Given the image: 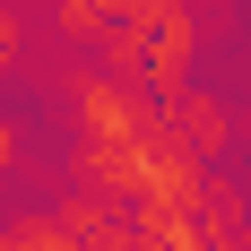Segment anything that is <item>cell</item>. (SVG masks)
Listing matches in <instances>:
<instances>
[{
  "label": "cell",
  "mask_w": 251,
  "mask_h": 251,
  "mask_svg": "<svg viewBox=\"0 0 251 251\" xmlns=\"http://www.w3.org/2000/svg\"><path fill=\"white\" fill-rule=\"evenodd\" d=\"M35 9H44V0H35Z\"/></svg>",
  "instance_id": "6"
},
{
  "label": "cell",
  "mask_w": 251,
  "mask_h": 251,
  "mask_svg": "<svg viewBox=\"0 0 251 251\" xmlns=\"http://www.w3.org/2000/svg\"><path fill=\"white\" fill-rule=\"evenodd\" d=\"M9 18H18V0H0V70L18 61V26H9Z\"/></svg>",
  "instance_id": "4"
},
{
  "label": "cell",
  "mask_w": 251,
  "mask_h": 251,
  "mask_svg": "<svg viewBox=\"0 0 251 251\" xmlns=\"http://www.w3.org/2000/svg\"><path fill=\"white\" fill-rule=\"evenodd\" d=\"M200 251H251V208L234 200L226 182L200 191Z\"/></svg>",
  "instance_id": "2"
},
{
  "label": "cell",
  "mask_w": 251,
  "mask_h": 251,
  "mask_svg": "<svg viewBox=\"0 0 251 251\" xmlns=\"http://www.w3.org/2000/svg\"><path fill=\"white\" fill-rule=\"evenodd\" d=\"M9 165H18V130H9V113H0V182H9Z\"/></svg>",
  "instance_id": "5"
},
{
  "label": "cell",
  "mask_w": 251,
  "mask_h": 251,
  "mask_svg": "<svg viewBox=\"0 0 251 251\" xmlns=\"http://www.w3.org/2000/svg\"><path fill=\"white\" fill-rule=\"evenodd\" d=\"M0 251H78V234L61 226V208H18L0 226Z\"/></svg>",
  "instance_id": "3"
},
{
  "label": "cell",
  "mask_w": 251,
  "mask_h": 251,
  "mask_svg": "<svg viewBox=\"0 0 251 251\" xmlns=\"http://www.w3.org/2000/svg\"><path fill=\"white\" fill-rule=\"evenodd\" d=\"M165 130H174L182 148L200 156V165H217V148H226V113L200 96V87H182V96H165Z\"/></svg>",
  "instance_id": "1"
}]
</instances>
